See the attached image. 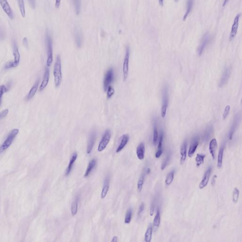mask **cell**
Returning <instances> with one entry per match:
<instances>
[{"instance_id":"obj_1","label":"cell","mask_w":242,"mask_h":242,"mask_svg":"<svg viewBox=\"0 0 242 242\" xmlns=\"http://www.w3.org/2000/svg\"><path fill=\"white\" fill-rule=\"evenodd\" d=\"M54 81L56 87H58L62 81L61 58L60 55L57 56L54 69Z\"/></svg>"},{"instance_id":"obj_2","label":"cell","mask_w":242,"mask_h":242,"mask_svg":"<svg viewBox=\"0 0 242 242\" xmlns=\"http://www.w3.org/2000/svg\"><path fill=\"white\" fill-rule=\"evenodd\" d=\"M46 43L47 50V59L46 65L50 67L53 61V53L52 40L48 31H46Z\"/></svg>"},{"instance_id":"obj_3","label":"cell","mask_w":242,"mask_h":242,"mask_svg":"<svg viewBox=\"0 0 242 242\" xmlns=\"http://www.w3.org/2000/svg\"><path fill=\"white\" fill-rule=\"evenodd\" d=\"M19 132V129H14L10 132L7 138L5 141L3 142V144L0 147V152L5 151L7 148H8L11 145L14 139L15 138Z\"/></svg>"},{"instance_id":"obj_4","label":"cell","mask_w":242,"mask_h":242,"mask_svg":"<svg viewBox=\"0 0 242 242\" xmlns=\"http://www.w3.org/2000/svg\"><path fill=\"white\" fill-rule=\"evenodd\" d=\"M115 80V73L113 68H110L108 69L104 77V82H103V87H104V91H107L108 88L110 86V85Z\"/></svg>"},{"instance_id":"obj_5","label":"cell","mask_w":242,"mask_h":242,"mask_svg":"<svg viewBox=\"0 0 242 242\" xmlns=\"http://www.w3.org/2000/svg\"><path fill=\"white\" fill-rule=\"evenodd\" d=\"M111 137V131L109 129H107L103 136L102 138L98 145V149H97L98 151L101 152L103 151H104L109 143Z\"/></svg>"},{"instance_id":"obj_6","label":"cell","mask_w":242,"mask_h":242,"mask_svg":"<svg viewBox=\"0 0 242 242\" xmlns=\"http://www.w3.org/2000/svg\"><path fill=\"white\" fill-rule=\"evenodd\" d=\"M130 49L129 46H128L126 50V55L124 57L123 61V77L124 81H126L127 79L128 72H129V58H130Z\"/></svg>"},{"instance_id":"obj_7","label":"cell","mask_w":242,"mask_h":242,"mask_svg":"<svg viewBox=\"0 0 242 242\" xmlns=\"http://www.w3.org/2000/svg\"><path fill=\"white\" fill-rule=\"evenodd\" d=\"M163 103L161 108V116L162 118H165L167 113V108L168 105V88L165 87L164 88L162 93Z\"/></svg>"},{"instance_id":"obj_8","label":"cell","mask_w":242,"mask_h":242,"mask_svg":"<svg viewBox=\"0 0 242 242\" xmlns=\"http://www.w3.org/2000/svg\"><path fill=\"white\" fill-rule=\"evenodd\" d=\"M0 5L7 15L10 19L13 20L14 18V13L7 0H0Z\"/></svg>"},{"instance_id":"obj_9","label":"cell","mask_w":242,"mask_h":242,"mask_svg":"<svg viewBox=\"0 0 242 242\" xmlns=\"http://www.w3.org/2000/svg\"><path fill=\"white\" fill-rule=\"evenodd\" d=\"M240 16H241V14H238L234 18L233 24L231 32H230V36H229L230 41L233 40L237 34L238 28V25H239V21L240 20Z\"/></svg>"},{"instance_id":"obj_10","label":"cell","mask_w":242,"mask_h":242,"mask_svg":"<svg viewBox=\"0 0 242 242\" xmlns=\"http://www.w3.org/2000/svg\"><path fill=\"white\" fill-rule=\"evenodd\" d=\"M199 137L198 136H195L192 140L190 148L189 149L188 155L189 157L191 158L194 155V153L196 151L197 148L199 144Z\"/></svg>"},{"instance_id":"obj_11","label":"cell","mask_w":242,"mask_h":242,"mask_svg":"<svg viewBox=\"0 0 242 242\" xmlns=\"http://www.w3.org/2000/svg\"><path fill=\"white\" fill-rule=\"evenodd\" d=\"M230 74H231V68L230 67H227L224 71L219 82V86L220 87H222L225 84H227L230 77Z\"/></svg>"},{"instance_id":"obj_12","label":"cell","mask_w":242,"mask_h":242,"mask_svg":"<svg viewBox=\"0 0 242 242\" xmlns=\"http://www.w3.org/2000/svg\"><path fill=\"white\" fill-rule=\"evenodd\" d=\"M210 40H211L210 35L208 33L205 34L204 37H203L202 42H201V44H200V46L199 47L198 49V53L199 56L202 55V53L203 51L205 49L206 46L208 44L209 42L210 41Z\"/></svg>"},{"instance_id":"obj_13","label":"cell","mask_w":242,"mask_h":242,"mask_svg":"<svg viewBox=\"0 0 242 242\" xmlns=\"http://www.w3.org/2000/svg\"><path fill=\"white\" fill-rule=\"evenodd\" d=\"M96 137H97V135H96V132L93 131L90 134L88 141L87 152L88 154H90L92 150L93 149L95 142H96Z\"/></svg>"},{"instance_id":"obj_14","label":"cell","mask_w":242,"mask_h":242,"mask_svg":"<svg viewBox=\"0 0 242 242\" xmlns=\"http://www.w3.org/2000/svg\"><path fill=\"white\" fill-rule=\"evenodd\" d=\"M49 77H50V71L48 67L46 66L45 68V73L43 79L42 81L40 87V91H42L46 87L49 82Z\"/></svg>"},{"instance_id":"obj_15","label":"cell","mask_w":242,"mask_h":242,"mask_svg":"<svg viewBox=\"0 0 242 242\" xmlns=\"http://www.w3.org/2000/svg\"><path fill=\"white\" fill-rule=\"evenodd\" d=\"M212 167H209V168L206 170L204 174V176L202 179V181L200 183L199 185V188L200 189H202L203 188H205L206 186H207L208 183L209 181V177L211 176V173H212Z\"/></svg>"},{"instance_id":"obj_16","label":"cell","mask_w":242,"mask_h":242,"mask_svg":"<svg viewBox=\"0 0 242 242\" xmlns=\"http://www.w3.org/2000/svg\"><path fill=\"white\" fill-rule=\"evenodd\" d=\"M187 147V140H185L181 145V148H180V154H181L180 164H181V165H182L184 163V162L186 161V158Z\"/></svg>"},{"instance_id":"obj_17","label":"cell","mask_w":242,"mask_h":242,"mask_svg":"<svg viewBox=\"0 0 242 242\" xmlns=\"http://www.w3.org/2000/svg\"><path fill=\"white\" fill-rule=\"evenodd\" d=\"M240 119V115H239L238 113H237V114L235 116V117H234L232 125L231 126L230 131H229V135H228L229 140H232L234 133V132H235L236 129H237V126L238 124L239 123Z\"/></svg>"},{"instance_id":"obj_18","label":"cell","mask_w":242,"mask_h":242,"mask_svg":"<svg viewBox=\"0 0 242 242\" xmlns=\"http://www.w3.org/2000/svg\"><path fill=\"white\" fill-rule=\"evenodd\" d=\"M13 56H14V61L13 62H14V65H15L16 67H17L20 63V54L17 44L15 40L13 41Z\"/></svg>"},{"instance_id":"obj_19","label":"cell","mask_w":242,"mask_h":242,"mask_svg":"<svg viewBox=\"0 0 242 242\" xmlns=\"http://www.w3.org/2000/svg\"><path fill=\"white\" fill-rule=\"evenodd\" d=\"M145 148L143 142H141L137 148L136 154L138 158L140 160H143L145 156Z\"/></svg>"},{"instance_id":"obj_20","label":"cell","mask_w":242,"mask_h":242,"mask_svg":"<svg viewBox=\"0 0 242 242\" xmlns=\"http://www.w3.org/2000/svg\"><path fill=\"white\" fill-rule=\"evenodd\" d=\"M129 138H130V137H129V135L128 134H124L122 138L121 139L120 145H119V146L116 150V152H119L124 148V147L126 146L128 142H129Z\"/></svg>"},{"instance_id":"obj_21","label":"cell","mask_w":242,"mask_h":242,"mask_svg":"<svg viewBox=\"0 0 242 242\" xmlns=\"http://www.w3.org/2000/svg\"><path fill=\"white\" fill-rule=\"evenodd\" d=\"M217 147H218V143L217 140L215 138L213 139L209 142V151L213 159L215 158V152Z\"/></svg>"},{"instance_id":"obj_22","label":"cell","mask_w":242,"mask_h":242,"mask_svg":"<svg viewBox=\"0 0 242 242\" xmlns=\"http://www.w3.org/2000/svg\"><path fill=\"white\" fill-rule=\"evenodd\" d=\"M74 35H75V42L77 46L78 47H81L83 40V37L81 31L79 30L78 28H76L74 31Z\"/></svg>"},{"instance_id":"obj_23","label":"cell","mask_w":242,"mask_h":242,"mask_svg":"<svg viewBox=\"0 0 242 242\" xmlns=\"http://www.w3.org/2000/svg\"><path fill=\"white\" fill-rule=\"evenodd\" d=\"M161 212L159 208H158L156 212V216L154 218L153 221V228L155 231H157L159 228L160 223H161Z\"/></svg>"},{"instance_id":"obj_24","label":"cell","mask_w":242,"mask_h":242,"mask_svg":"<svg viewBox=\"0 0 242 242\" xmlns=\"http://www.w3.org/2000/svg\"><path fill=\"white\" fill-rule=\"evenodd\" d=\"M40 80H37L36 82L34 84V86L32 87L31 90H30L27 97V100H28L30 99H31L32 97H33L35 94L36 93L37 91V88H38V85L40 84Z\"/></svg>"},{"instance_id":"obj_25","label":"cell","mask_w":242,"mask_h":242,"mask_svg":"<svg viewBox=\"0 0 242 242\" xmlns=\"http://www.w3.org/2000/svg\"><path fill=\"white\" fill-rule=\"evenodd\" d=\"M163 141V133L161 132V136L159 137V143H158V148L157 151L155 154L156 158H159L161 156L163 153L162 144Z\"/></svg>"},{"instance_id":"obj_26","label":"cell","mask_w":242,"mask_h":242,"mask_svg":"<svg viewBox=\"0 0 242 242\" xmlns=\"http://www.w3.org/2000/svg\"><path fill=\"white\" fill-rule=\"evenodd\" d=\"M78 155L77 153H74V154L72 155V157L71 158V160H70V163H69V165L68 166L67 168L66 171L65 172V176H67L69 175V174L71 172V170L72 169V167H73V164L74 162L76 160L77 158Z\"/></svg>"},{"instance_id":"obj_27","label":"cell","mask_w":242,"mask_h":242,"mask_svg":"<svg viewBox=\"0 0 242 242\" xmlns=\"http://www.w3.org/2000/svg\"><path fill=\"white\" fill-rule=\"evenodd\" d=\"M96 164H97V161L95 159H92L91 161L90 162L87 168L86 171L85 172V174H84V177H87L90 175L92 171L95 168Z\"/></svg>"},{"instance_id":"obj_28","label":"cell","mask_w":242,"mask_h":242,"mask_svg":"<svg viewBox=\"0 0 242 242\" xmlns=\"http://www.w3.org/2000/svg\"><path fill=\"white\" fill-rule=\"evenodd\" d=\"M109 188V179L107 178L104 181V186L102 190L101 197L102 199H104L106 195H107Z\"/></svg>"},{"instance_id":"obj_29","label":"cell","mask_w":242,"mask_h":242,"mask_svg":"<svg viewBox=\"0 0 242 242\" xmlns=\"http://www.w3.org/2000/svg\"><path fill=\"white\" fill-rule=\"evenodd\" d=\"M225 149V145H223L221 146L218 152V162L217 166L218 168H220L222 165L223 156L224 151Z\"/></svg>"},{"instance_id":"obj_30","label":"cell","mask_w":242,"mask_h":242,"mask_svg":"<svg viewBox=\"0 0 242 242\" xmlns=\"http://www.w3.org/2000/svg\"><path fill=\"white\" fill-rule=\"evenodd\" d=\"M213 132V127L212 126H209L206 128L203 135V141L204 142H207L212 136Z\"/></svg>"},{"instance_id":"obj_31","label":"cell","mask_w":242,"mask_h":242,"mask_svg":"<svg viewBox=\"0 0 242 242\" xmlns=\"http://www.w3.org/2000/svg\"><path fill=\"white\" fill-rule=\"evenodd\" d=\"M193 2H194V0H187L186 11V13L184 14V16H183V21H186L187 18L190 12L192 11L193 6Z\"/></svg>"},{"instance_id":"obj_32","label":"cell","mask_w":242,"mask_h":242,"mask_svg":"<svg viewBox=\"0 0 242 242\" xmlns=\"http://www.w3.org/2000/svg\"><path fill=\"white\" fill-rule=\"evenodd\" d=\"M175 170H173L171 171L168 174L165 180V185L166 187H168L172 183L173 181L174 178V175H175Z\"/></svg>"},{"instance_id":"obj_33","label":"cell","mask_w":242,"mask_h":242,"mask_svg":"<svg viewBox=\"0 0 242 242\" xmlns=\"http://www.w3.org/2000/svg\"><path fill=\"white\" fill-rule=\"evenodd\" d=\"M152 226L150 224L145 234V241L146 242H150L152 239Z\"/></svg>"},{"instance_id":"obj_34","label":"cell","mask_w":242,"mask_h":242,"mask_svg":"<svg viewBox=\"0 0 242 242\" xmlns=\"http://www.w3.org/2000/svg\"><path fill=\"white\" fill-rule=\"evenodd\" d=\"M79 200V197H77L72 203V207H71V212H72V216H75L77 213Z\"/></svg>"},{"instance_id":"obj_35","label":"cell","mask_w":242,"mask_h":242,"mask_svg":"<svg viewBox=\"0 0 242 242\" xmlns=\"http://www.w3.org/2000/svg\"><path fill=\"white\" fill-rule=\"evenodd\" d=\"M146 171H144L143 173L142 174L140 177V178L139 179L138 182L137 183V188L139 192H141L142 191V187H143V184H144V179H145V176H146Z\"/></svg>"},{"instance_id":"obj_36","label":"cell","mask_w":242,"mask_h":242,"mask_svg":"<svg viewBox=\"0 0 242 242\" xmlns=\"http://www.w3.org/2000/svg\"><path fill=\"white\" fill-rule=\"evenodd\" d=\"M172 153L171 152H168L167 154L166 155V158L164 160L161 166V169L162 170H163L165 169L167 167V165L168 164V163L170 161V159L171 158Z\"/></svg>"},{"instance_id":"obj_37","label":"cell","mask_w":242,"mask_h":242,"mask_svg":"<svg viewBox=\"0 0 242 242\" xmlns=\"http://www.w3.org/2000/svg\"><path fill=\"white\" fill-rule=\"evenodd\" d=\"M18 5H19L21 14L23 17H25L26 15V12L24 1V0H18Z\"/></svg>"},{"instance_id":"obj_38","label":"cell","mask_w":242,"mask_h":242,"mask_svg":"<svg viewBox=\"0 0 242 242\" xmlns=\"http://www.w3.org/2000/svg\"><path fill=\"white\" fill-rule=\"evenodd\" d=\"M158 131L157 123V121H155L153 128V144L156 145L158 140Z\"/></svg>"},{"instance_id":"obj_39","label":"cell","mask_w":242,"mask_h":242,"mask_svg":"<svg viewBox=\"0 0 242 242\" xmlns=\"http://www.w3.org/2000/svg\"><path fill=\"white\" fill-rule=\"evenodd\" d=\"M205 157V155L202 154H197L196 158V166L197 167H200L204 163V158Z\"/></svg>"},{"instance_id":"obj_40","label":"cell","mask_w":242,"mask_h":242,"mask_svg":"<svg viewBox=\"0 0 242 242\" xmlns=\"http://www.w3.org/2000/svg\"><path fill=\"white\" fill-rule=\"evenodd\" d=\"M73 5L75 9L77 15L80 14L81 9V0H72Z\"/></svg>"},{"instance_id":"obj_41","label":"cell","mask_w":242,"mask_h":242,"mask_svg":"<svg viewBox=\"0 0 242 242\" xmlns=\"http://www.w3.org/2000/svg\"><path fill=\"white\" fill-rule=\"evenodd\" d=\"M132 210L131 208L129 209H128L127 212L126 214V218H125V220H124V223L126 224H129L131 222V219H132Z\"/></svg>"},{"instance_id":"obj_42","label":"cell","mask_w":242,"mask_h":242,"mask_svg":"<svg viewBox=\"0 0 242 242\" xmlns=\"http://www.w3.org/2000/svg\"><path fill=\"white\" fill-rule=\"evenodd\" d=\"M239 196V191L237 187L234 188L233 192V201L234 202L237 203L238 201Z\"/></svg>"},{"instance_id":"obj_43","label":"cell","mask_w":242,"mask_h":242,"mask_svg":"<svg viewBox=\"0 0 242 242\" xmlns=\"http://www.w3.org/2000/svg\"><path fill=\"white\" fill-rule=\"evenodd\" d=\"M157 200V197H155L153 199L151 204V208H150V215L152 216L154 214V209H155V205H156V202Z\"/></svg>"},{"instance_id":"obj_44","label":"cell","mask_w":242,"mask_h":242,"mask_svg":"<svg viewBox=\"0 0 242 242\" xmlns=\"http://www.w3.org/2000/svg\"><path fill=\"white\" fill-rule=\"evenodd\" d=\"M107 99H110L113 96V94L115 93V91L114 88L111 86H110L108 88V89H107Z\"/></svg>"},{"instance_id":"obj_45","label":"cell","mask_w":242,"mask_h":242,"mask_svg":"<svg viewBox=\"0 0 242 242\" xmlns=\"http://www.w3.org/2000/svg\"><path fill=\"white\" fill-rule=\"evenodd\" d=\"M230 107L229 105L226 106L225 107V110H224V112L223 115V119H225L227 118V116H228V113H229V111H230Z\"/></svg>"},{"instance_id":"obj_46","label":"cell","mask_w":242,"mask_h":242,"mask_svg":"<svg viewBox=\"0 0 242 242\" xmlns=\"http://www.w3.org/2000/svg\"><path fill=\"white\" fill-rule=\"evenodd\" d=\"M144 208H145V204H144V203L142 202V204L140 206L138 212V215L139 217H140L142 213H143Z\"/></svg>"},{"instance_id":"obj_47","label":"cell","mask_w":242,"mask_h":242,"mask_svg":"<svg viewBox=\"0 0 242 242\" xmlns=\"http://www.w3.org/2000/svg\"><path fill=\"white\" fill-rule=\"evenodd\" d=\"M15 67H16V66L15 65H14L13 61L9 62H7L5 65V69H11V68Z\"/></svg>"},{"instance_id":"obj_48","label":"cell","mask_w":242,"mask_h":242,"mask_svg":"<svg viewBox=\"0 0 242 242\" xmlns=\"http://www.w3.org/2000/svg\"><path fill=\"white\" fill-rule=\"evenodd\" d=\"M8 112H9V110L8 109H5L0 113V120H1L2 119L5 117L8 114Z\"/></svg>"},{"instance_id":"obj_49","label":"cell","mask_w":242,"mask_h":242,"mask_svg":"<svg viewBox=\"0 0 242 242\" xmlns=\"http://www.w3.org/2000/svg\"><path fill=\"white\" fill-rule=\"evenodd\" d=\"M5 37V32L3 28L0 27V40H3Z\"/></svg>"},{"instance_id":"obj_50","label":"cell","mask_w":242,"mask_h":242,"mask_svg":"<svg viewBox=\"0 0 242 242\" xmlns=\"http://www.w3.org/2000/svg\"><path fill=\"white\" fill-rule=\"evenodd\" d=\"M28 2H29V3L32 8H35L36 7V0H28Z\"/></svg>"},{"instance_id":"obj_51","label":"cell","mask_w":242,"mask_h":242,"mask_svg":"<svg viewBox=\"0 0 242 242\" xmlns=\"http://www.w3.org/2000/svg\"><path fill=\"white\" fill-rule=\"evenodd\" d=\"M61 0H56V4H55V6H56V8H59L60 4H61Z\"/></svg>"},{"instance_id":"obj_52","label":"cell","mask_w":242,"mask_h":242,"mask_svg":"<svg viewBox=\"0 0 242 242\" xmlns=\"http://www.w3.org/2000/svg\"><path fill=\"white\" fill-rule=\"evenodd\" d=\"M23 44L26 46H28V41H27V38H26V37H24L23 38Z\"/></svg>"},{"instance_id":"obj_53","label":"cell","mask_w":242,"mask_h":242,"mask_svg":"<svg viewBox=\"0 0 242 242\" xmlns=\"http://www.w3.org/2000/svg\"><path fill=\"white\" fill-rule=\"evenodd\" d=\"M217 177V175H214V176L213 177L212 179V184L213 186H214L215 183H216V179Z\"/></svg>"},{"instance_id":"obj_54","label":"cell","mask_w":242,"mask_h":242,"mask_svg":"<svg viewBox=\"0 0 242 242\" xmlns=\"http://www.w3.org/2000/svg\"><path fill=\"white\" fill-rule=\"evenodd\" d=\"M158 2H159V5L161 7L163 6L164 0H159V1H158Z\"/></svg>"},{"instance_id":"obj_55","label":"cell","mask_w":242,"mask_h":242,"mask_svg":"<svg viewBox=\"0 0 242 242\" xmlns=\"http://www.w3.org/2000/svg\"><path fill=\"white\" fill-rule=\"evenodd\" d=\"M112 241L115 242H117V237H116V236L113 237V238L112 240Z\"/></svg>"},{"instance_id":"obj_56","label":"cell","mask_w":242,"mask_h":242,"mask_svg":"<svg viewBox=\"0 0 242 242\" xmlns=\"http://www.w3.org/2000/svg\"><path fill=\"white\" fill-rule=\"evenodd\" d=\"M228 1L229 0H224V2L223 5V6L224 7L226 5H227V3L228 2Z\"/></svg>"},{"instance_id":"obj_57","label":"cell","mask_w":242,"mask_h":242,"mask_svg":"<svg viewBox=\"0 0 242 242\" xmlns=\"http://www.w3.org/2000/svg\"><path fill=\"white\" fill-rule=\"evenodd\" d=\"M3 95V93L2 92L0 91V103H1V101L2 97V95Z\"/></svg>"},{"instance_id":"obj_58","label":"cell","mask_w":242,"mask_h":242,"mask_svg":"<svg viewBox=\"0 0 242 242\" xmlns=\"http://www.w3.org/2000/svg\"><path fill=\"white\" fill-rule=\"evenodd\" d=\"M174 1L176 2H178L179 1V0H174Z\"/></svg>"}]
</instances>
